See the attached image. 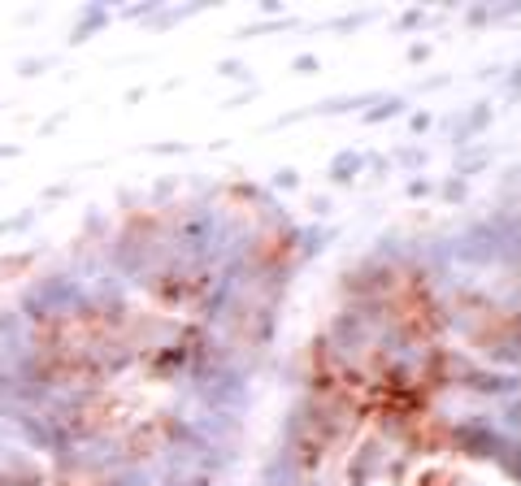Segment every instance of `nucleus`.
I'll use <instances>...</instances> for the list:
<instances>
[{"mask_svg":"<svg viewBox=\"0 0 521 486\" xmlns=\"http://www.w3.org/2000/svg\"><path fill=\"white\" fill-rule=\"evenodd\" d=\"M0 156H13V148H0Z\"/></svg>","mask_w":521,"mask_h":486,"instance_id":"nucleus-1","label":"nucleus"}]
</instances>
